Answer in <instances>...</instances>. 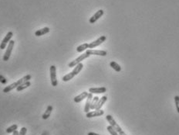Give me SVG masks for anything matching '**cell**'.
<instances>
[{"label":"cell","instance_id":"6da1fadb","mask_svg":"<svg viewBox=\"0 0 179 135\" xmlns=\"http://www.w3.org/2000/svg\"><path fill=\"white\" fill-rule=\"evenodd\" d=\"M30 79H31V75H26V76H24L23 78H20V80H18L17 82H13L12 84H11V85L6 86V87H5V89H3V93H9L11 90L14 89H16V88H17L19 85H20L21 84H22L23 82H25L30 81Z\"/></svg>","mask_w":179,"mask_h":135},{"label":"cell","instance_id":"5b68a950","mask_svg":"<svg viewBox=\"0 0 179 135\" xmlns=\"http://www.w3.org/2000/svg\"><path fill=\"white\" fill-rule=\"evenodd\" d=\"M90 57V55H87L86 53H85V54H83V55H81L79 56L78 58H76L75 60H74L73 61H71L70 63H69V68H74L75 67L76 65H77L78 64H80V63H81V61H83L84 60H85L86 58H89Z\"/></svg>","mask_w":179,"mask_h":135},{"label":"cell","instance_id":"ac0fdd59","mask_svg":"<svg viewBox=\"0 0 179 135\" xmlns=\"http://www.w3.org/2000/svg\"><path fill=\"white\" fill-rule=\"evenodd\" d=\"M30 85H31V83H30V81H27V82H23L20 85H19L16 88V90H17L18 92H20V91H22L23 89H26L28 87H30Z\"/></svg>","mask_w":179,"mask_h":135},{"label":"cell","instance_id":"ffe728a7","mask_svg":"<svg viewBox=\"0 0 179 135\" xmlns=\"http://www.w3.org/2000/svg\"><path fill=\"white\" fill-rule=\"evenodd\" d=\"M110 66L113 68V70H115L116 72H120V71H121V67L118 65V63L115 62V61H111V62L110 63Z\"/></svg>","mask_w":179,"mask_h":135},{"label":"cell","instance_id":"7402d4cb","mask_svg":"<svg viewBox=\"0 0 179 135\" xmlns=\"http://www.w3.org/2000/svg\"><path fill=\"white\" fill-rule=\"evenodd\" d=\"M74 77V75L73 74V72H70L68 74H66V75H64L63 78H62V80L63 81V82H68V81L71 80L72 78Z\"/></svg>","mask_w":179,"mask_h":135},{"label":"cell","instance_id":"484cf974","mask_svg":"<svg viewBox=\"0 0 179 135\" xmlns=\"http://www.w3.org/2000/svg\"><path fill=\"white\" fill-rule=\"evenodd\" d=\"M7 79L5 78L3 75H0V82L2 83V84H4V85H5L6 83H7Z\"/></svg>","mask_w":179,"mask_h":135},{"label":"cell","instance_id":"4316f807","mask_svg":"<svg viewBox=\"0 0 179 135\" xmlns=\"http://www.w3.org/2000/svg\"><path fill=\"white\" fill-rule=\"evenodd\" d=\"M26 132H27L26 128L22 127L21 128V130H20V132H19V135H26Z\"/></svg>","mask_w":179,"mask_h":135},{"label":"cell","instance_id":"e0dca14e","mask_svg":"<svg viewBox=\"0 0 179 135\" xmlns=\"http://www.w3.org/2000/svg\"><path fill=\"white\" fill-rule=\"evenodd\" d=\"M83 68H84V65H83L82 63H80V64H78L77 65H76L75 68H74V70L72 71V72H73V74L74 75V76H76V75H78L79 73L81 72V70L83 69Z\"/></svg>","mask_w":179,"mask_h":135},{"label":"cell","instance_id":"603a6c76","mask_svg":"<svg viewBox=\"0 0 179 135\" xmlns=\"http://www.w3.org/2000/svg\"><path fill=\"white\" fill-rule=\"evenodd\" d=\"M17 128L18 126L16 125V124H13V125H12L11 127H8L7 129H6V133H8V134L13 133L14 131H16V130H17Z\"/></svg>","mask_w":179,"mask_h":135},{"label":"cell","instance_id":"9a60e30c","mask_svg":"<svg viewBox=\"0 0 179 135\" xmlns=\"http://www.w3.org/2000/svg\"><path fill=\"white\" fill-rule=\"evenodd\" d=\"M49 27H44L43 28V29H40L39 30H36V32H35V35L36 36V37H40V36L42 35H44V34H47L49 32Z\"/></svg>","mask_w":179,"mask_h":135},{"label":"cell","instance_id":"8992f818","mask_svg":"<svg viewBox=\"0 0 179 135\" xmlns=\"http://www.w3.org/2000/svg\"><path fill=\"white\" fill-rule=\"evenodd\" d=\"M106 39H107V38H106L105 36H101L98 39H97V40L93 41V42L90 43L89 44V48L90 49H93V48H97V46H100L102 43L104 42Z\"/></svg>","mask_w":179,"mask_h":135},{"label":"cell","instance_id":"8fae6325","mask_svg":"<svg viewBox=\"0 0 179 135\" xmlns=\"http://www.w3.org/2000/svg\"><path fill=\"white\" fill-rule=\"evenodd\" d=\"M93 100V94L92 93H89L87 97H86V104H85V107H84V112H90V110H91V101Z\"/></svg>","mask_w":179,"mask_h":135},{"label":"cell","instance_id":"3957f363","mask_svg":"<svg viewBox=\"0 0 179 135\" xmlns=\"http://www.w3.org/2000/svg\"><path fill=\"white\" fill-rule=\"evenodd\" d=\"M50 79H51V84L53 86L56 87L58 85V82H57V68L55 65H51L50 68Z\"/></svg>","mask_w":179,"mask_h":135},{"label":"cell","instance_id":"52a82bcc","mask_svg":"<svg viewBox=\"0 0 179 135\" xmlns=\"http://www.w3.org/2000/svg\"><path fill=\"white\" fill-rule=\"evenodd\" d=\"M12 35H13V33L12 31H9V32L7 33V34L5 35V37L3 40L2 43H1V44H0V49L3 50V49H5L6 48L7 44L9 43V41L11 40V38H12Z\"/></svg>","mask_w":179,"mask_h":135},{"label":"cell","instance_id":"277c9868","mask_svg":"<svg viewBox=\"0 0 179 135\" xmlns=\"http://www.w3.org/2000/svg\"><path fill=\"white\" fill-rule=\"evenodd\" d=\"M14 44H15V41L12 40H10L9 43V45L7 46L5 54H4V56H3V61H7L9 59L10 55L12 54V49H13V47H14Z\"/></svg>","mask_w":179,"mask_h":135},{"label":"cell","instance_id":"4fadbf2b","mask_svg":"<svg viewBox=\"0 0 179 135\" xmlns=\"http://www.w3.org/2000/svg\"><path fill=\"white\" fill-rule=\"evenodd\" d=\"M88 94L89 93H87V92H83V93H81L80 95H78L77 96H76V97H74V102L76 103H80L81 101H83L84 99H86V98L87 97Z\"/></svg>","mask_w":179,"mask_h":135},{"label":"cell","instance_id":"d6986e66","mask_svg":"<svg viewBox=\"0 0 179 135\" xmlns=\"http://www.w3.org/2000/svg\"><path fill=\"white\" fill-rule=\"evenodd\" d=\"M88 48H89V44L85 43V44H83L78 46V47L76 48V51L79 53L83 52V51H84V50H86V49H88Z\"/></svg>","mask_w":179,"mask_h":135},{"label":"cell","instance_id":"7c38bea8","mask_svg":"<svg viewBox=\"0 0 179 135\" xmlns=\"http://www.w3.org/2000/svg\"><path fill=\"white\" fill-rule=\"evenodd\" d=\"M107 89L105 87H99V88H90L89 92L92 94H102L106 93Z\"/></svg>","mask_w":179,"mask_h":135},{"label":"cell","instance_id":"ba28073f","mask_svg":"<svg viewBox=\"0 0 179 135\" xmlns=\"http://www.w3.org/2000/svg\"><path fill=\"white\" fill-rule=\"evenodd\" d=\"M86 53L87 55H89L90 56L91 55H98V56H106L107 55V52L106 50H92V49H89L86 51Z\"/></svg>","mask_w":179,"mask_h":135},{"label":"cell","instance_id":"5bb4252c","mask_svg":"<svg viewBox=\"0 0 179 135\" xmlns=\"http://www.w3.org/2000/svg\"><path fill=\"white\" fill-rule=\"evenodd\" d=\"M107 96H106V95H103L101 99H99V101L97 104V106H96V110H101V108L102 106H103V104L107 102Z\"/></svg>","mask_w":179,"mask_h":135},{"label":"cell","instance_id":"d4e9b609","mask_svg":"<svg viewBox=\"0 0 179 135\" xmlns=\"http://www.w3.org/2000/svg\"><path fill=\"white\" fill-rule=\"evenodd\" d=\"M174 103H175V105H176L177 111L179 113V95H175L174 96Z\"/></svg>","mask_w":179,"mask_h":135},{"label":"cell","instance_id":"83f0119b","mask_svg":"<svg viewBox=\"0 0 179 135\" xmlns=\"http://www.w3.org/2000/svg\"><path fill=\"white\" fill-rule=\"evenodd\" d=\"M87 135H101V134H96V133H93V132H90V133H88V134Z\"/></svg>","mask_w":179,"mask_h":135},{"label":"cell","instance_id":"f1b7e54d","mask_svg":"<svg viewBox=\"0 0 179 135\" xmlns=\"http://www.w3.org/2000/svg\"><path fill=\"white\" fill-rule=\"evenodd\" d=\"M12 135H19V132L17 131V130L14 131V132L12 133Z\"/></svg>","mask_w":179,"mask_h":135},{"label":"cell","instance_id":"44dd1931","mask_svg":"<svg viewBox=\"0 0 179 135\" xmlns=\"http://www.w3.org/2000/svg\"><path fill=\"white\" fill-rule=\"evenodd\" d=\"M99 99H100V98H99L98 96H94V97H93V100L91 101V110H95L96 106H97V104L98 103Z\"/></svg>","mask_w":179,"mask_h":135},{"label":"cell","instance_id":"cb8c5ba5","mask_svg":"<svg viewBox=\"0 0 179 135\" xmlns=\"http://www.w3.org/2000/svg\"><path fill=\"white\" fill-rule=\"evenodd\" d=\"M107 130H108V132L110 133L111 135H119V134H118V133L117 132V131H116V130H114V129H113V128L112 127L111 125L108 126L107 127Z\"/></svg>","mask_w":179,"mask_h":135},{"label":"cell","instance_id":"9c48e42d","mask_svg":"<svg viewBox=\"0 0 179 135\" xmlns=\"http://www.w3.org/2000/svg\"><path fill=\"white\" fill-rule=\"evenodd\" d=\"M103 13H104V12H103V10H98L97 12H96L94 15L91 16V18H90L89 22H91V24H93V23L97 22V20H98L99 19H100V18H101V16L103 15Z\"/></svg>","mask_w":179,"mask_h":135},{"label":"cell","instance_id":"2e32d148","mask_svg":"<svg viewBox=\"0 0 179 135\" xmlns=\"http://www.w3.org/2000/svg\"><path fill=\"white\" fill-rule=\"evenodd\" d=\"M53 108L52 106H47L46 112H45L42 116V118L43 120H47V119L50 117L52 111H53Z\"/></svg>","mask_w":179,"mask_h":135},{"label":"cell","instance_id":"7a4b0ae2","mask_svg":"<svg viewBox=\"0 0 179 135\" xmlns=\"http://www.w3.org/2000/svg\"><path fill=\"white\" fill-rule=\"evenodd\" d=\"M106 119H107V120L108 121V123H110V125H111V127H112L119 134V135H127L125 133H124V131L121 129V127H120V126L118 125V123H116L115 120L113 119V117L112 116L107 115L106 116Z\"/></svg>","mask_w":179,"mask_h":135},{"label":"cell","instance_id":"30bf717a","mask_svg":"<svg viewBox=\"0 0 179 135\" xmlns=\"http://www.w3.org/2000/svg\"><path fill=\"white\" fill-rule=\"evenodd\" d=\"M104 111L102 110H95V111H91V112H86V117L87 118H92V117H101L103 115Z\"/></svg>","mask_w":179,"mask_h":135}]
</instances>
